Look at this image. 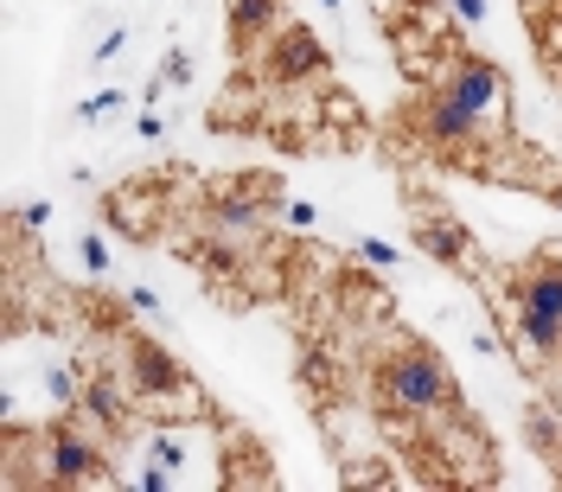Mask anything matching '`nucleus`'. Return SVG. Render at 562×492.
I'll use <instances>...</instances> for the list:
<instances>
[{
  "label": "nucleus",
  "instance_id": "obj_7",
  "mask_svg": "<svg viewBox=\"0 0 562 492\" xmlns=\"http://www.w3.org/2000/svg\"><path fill=\"white\" fill-rule=\"evenodd\" d=\"M505 308H525V314L562 320V244L543 249V262H530L512 276V301Z\"/></svg>",
  "mask_w": 562,
  "mask_h": 492
},
{
  "label": "nucleus",
  "instance_id": "obj_21",
  "mask_svg": "<svg viewBox=\"0 0 562 492\" xmlns=\"http://www.w3.org/2000/svg\"><path fill=\"white\" fill-rule=\"evenodd\" d=\"M319 7H339V0H319Z\"/></svg>",
  "mask_w": 562,
  "mask_h": 492
},
{
  "label": "nucleus",
  "instance_id": "obj_10",
  "mask_svg": "<svg viewBox=\"0 0 562 492\" xmlns=\"http://www.w3.org/2000/svg\"><path fill=\"white\" fill-rule=\"evenodd\" d=\"M205 217H211V237H256L262 224H269V205H256V192H217L205 205Z\"/></svg>",
  "mask_w": 562,
  "mask_h": 492
},
{
  "label": "nucleus",
  "instance_id": "obj_20",
  "mask_svg": "<svg viewBox=\"0 0 562 492\" xmlns=\"http://www.w3.org/2000/svg\"><path fill=\"white\" fill-rule=\"evenodd\" d=\"M20 217H26V224H45V217H52V205H45V199H26V211H20Z\"/></svg>",
  "mask_w": 562,
  "mask_h": 492
},
{
  "label": "nucleus",
  "instance_id": "obj_5",
  "mask_svg": "<svg viewBox=\"0 0 562 492\" xmlns=\"http://www.w3.org/2000/svg\"><path fill=\"white\" fill-rule=\"evenodd\" d=\"M262 70H269V83L319 77V70H326V45L314 38V26H281V33L262 45Z\"/></svg>",
  "mask_w": 562,
  "mask_h": 492
},
{
  "label": "nucleus",
  "instance_id": "obj_17",
  "mask_svg": "<svg viewBox=\"0 0 562 492\" xmlns=\"http://www.w3.org/2000/svg\"><path fill=\"white\" fill-rule=\"evenodd\" d=\"M83 262H90L97 276L109 269V256H103V237H97V231H83Z\"/></svg>",
  "mask_w": 562,
  "mask_h": 492
},
{
  "label": "nucleus",
  "instance_id": "obj_2",
  "mask_svg": "<svg viewBox=\"0 0 562 492\" xmlns=\"http://www.w3.org/2000/svg\"><path fill=\"white\" fill-rule=\"evenodd\" d=\"M390 410H441L454 384H448V365L435 358L428 346H396L384 358V378H378Z\"/></svg>",
  "mask_w": 562,
  "mask_h": 492
},
{
  "label": "nucleus",
  "instance_id": "obj_14",
  "mask_svg": "<svg viewBox=\"0 0 562 492\" xmlns=\"http://www.w3.org/2000/svg\"><path fill=\"white\" fill-rule=\"evenodd\" d=\"M115 103H122V90H97V97H83V122H103V115H115Z\"/></svg>",
  "mask_w": 562,
  "mask_h": 492
},
{
  "label": "nucleus",
  "instance_id": "obj_1",
  "mask_svg": "<svg viewBox=\"0 0 562 492\" xmlns=\"http://www.w3.org/2000/svg\"><path fill=\"white\" fill-rule=\"evenodd\" d=\"M122 351H128L122 371H128V384H135L140 403H160L167 416H199V410H205V390L186 378V365H179L160 339H128Z\"/></svg>",
  "mask_w": 562,
  "mask_h": 492
},
{
  "label": "nucleus",
  "instance_id": "obj_18",
  "mask_svg": "<svg viewBox=\"0 0 562 492\" xmlns=\"http://www.w3.org/2000/svg\"><path fill=\"white\" fill-rule=\"evenodd\" d=\"M454 20L460 26H480L486 20V0H454Z\"/></svg>",
  "mask_w": 562,
  "mask_h": 492
},
{
  "label": "nucleus",
  "instance_id": "obj_8",
  "mask_svg": "<svg viewBox=\"0 0 562 492\" xmlns=\"http://www.w3.org/2000/svg\"><path fill=\"white\" fill-rule=\"evenodd\" d=\"M435 90H448L460 109H473V115H486V122L505 109V83H498V70H492L486 58H454Z\"/></svg>",
  "mask_w": 562,
  "mask_h": 492
},
{
  "label": "nucleus",
  "instance_id": "obj_15",
  "mask_svg": "<svg viewBox=\"0 0 562 492\" xmlns=\"http://www.w3.org/2000/svg\"><path fill=\"white\" fill-rule=\"evenodd\" d=\"M358 256H364L371 269H390V262H396V249H390L384 237H358Z\"/></svg>",
  "mask_w": 562,
  "mask_h": 492
},
{
  "label": "nucleus",
  "instance_id": "obj_3",
  "mask_svg": "<svg viewBox=\"0 0 562 492\" xmlns=\"http://www.w3.org/2000/svg\"><path fill=\"white\" fill-rule=\"evenodd\" d=\"M409 122H416V135L428 141V147H441L448 160H467V154L486 147V115L460 109L448 90H422L416 109H409Z\"/></svg>",
  "mask_w": 562,
  "mask_h": 492
},
{
  "label": "nucleus",
  "instance_id": "obj_12",
  "mask_svg": "<svg viewBox=\"0 0 562 492\" xmlns=\"http://www.w3.org/2000/svg\"><path fill=\"white\" fill-rule=\"evenodd\" d=\"M525 435H530V448H537V455L562 467V410H550V403H530V410H525Z\"/></svg>",
  "mask_w": 562,
  "mask_h": 492
},
{
  "label": "nucleus",
  "instance_id": "obj_6",
  "mask_svg": "<svg viewBox=\"0 0 562 492\" xmlns=\"http://www.w3.org/2000/svg\"><path fill=\"white\" fill-rule=\"evenodd\" d=\"M135 403H140V396H135V384H128V371L115 378L109 365H90V378H83V403H77V410L97 422V428L122 435V428L135 422Z\"/></svg>",
  "mask_w": 562,
  "mask_h": 492
},
{
  "label": "nucleus",
  "instance_id": "obj_13",
  "mask_svg": "<svg viewBox=\"0 0 562 492\" xmlns=\"http://www.w3.org/2000/svg\"><path fill=\"white\" fill-rule=\"evenodd\" d=\"M45 390H52V403H58V410H77V403H83V384H77V371H70V365H52V371H45Z\"/></svg>",
  "mask_w": 562,
  "mask_h": 492
},
{
  "label": "nucleus",
  "instance_id": "obj_4",
  "mask_svg": "<svg viewBox=\"0 0 562 492\" xmlns=\"http://www.w3.org/2000/svg\"><path fill=\"white\" fill-rule=\"evenodd\" d=\"M45 480H58V487H97V480H109V448L97 435H83L77 422H52L45 428Z\"/></svg>",
  "mask_w": 562,
  "mask_h": 492
},
{
  "label": "nucleus",
  "instance_id": "obj_11",
  "mask_svg": "<svg viewBox=\"0 0 562 492\" xmlns=\"http://www.w3.org/2000/svg\"><path fill=\"white\" fill-rule=\"evenodd\" d=\"M224 20H231V38L237 45H262V33L281 20V0H224Z\"/></svg>",
  "mask_w": 562,
  "mask_h": 492
},
{
  "label": "nucleus",
  "instance_id": "obj_16",
  "mask_svg": "<svg viewBox=\"0 0 562 492\" xmlns=\"http://www.w3.org/2000/svg\"><path fill=\"white\" fill-rule=\"evenodd\" d=\"M122 45H128V26H109V33L97 38V52H90V58H97V65H109V58H115Z\"/></svg>",
  "mask_w": 562,
  "mask_h": 492
},
{
  "label": "nucleus",
  "instance_id": "obj_19",
  "mask_svg": "<svg viewBox=\"0 0 562 492\" xmlns=\"http://www.w3.org/2000/svg\"><path fill=\"white\" fill-rule=\"evenodd\" d=\"M160 135H167V122H160V115L147 109V115H140V141H160Z\"/></svg>",
  "mask_w": 562,
  "mask_h": 492
},
{
  "label": "nucleus",
  "instance_id": "obj_9",
  "mask_svg": "<svg viewBox=\"0 0 562 492\" xmlns=\"http://www.w3.org/2000/svg\"><path fill=\"white\" fill-rule=\"evenodd\" d=\"M416 249H428L441 269H467V262H473V237H467V224L441 217V211H422L416 217Z\"/></svg>",
  "mask_w": 562,
  "mask_h": 492
}]
</instances>
